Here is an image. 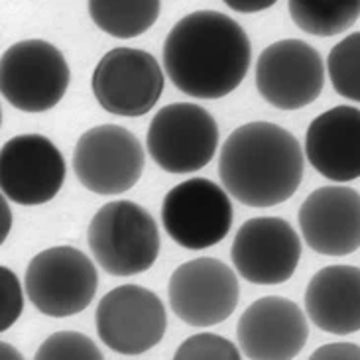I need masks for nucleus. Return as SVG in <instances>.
<instances>
[{"label": "nucleus", "mask_w": 360, "mask_h": 360, "mask_svg": "<svg viewBox=\"0 0 360 360\" xmlns=\"http://www.w3.org/2000/svg\"><path fill=\"white\" fill-rule=\"evenodd\" d=\"M250 39L236 20L217 10L191 12L164 41V69L181 93L223 98L238 87L250 68Z\"/></svg>", "instance_id": "obj_1"}, {"label": "nucleus", "mask_w": 360, "mask_h": 360, "mask_svg": "<svg viewBox=\"0 0 360 360\" xmlns=\"http://www.w3.org/2000/svg\"><path fill=\"white\" fill-rule=\"evenodd\" d=\"M224 189L246 207L288 201L303 179L297 138L272 122H248L226 138L219 158Z\"/></svg>", "instance_id": "obj_2"}, {"label": "nucleus", "mask_w": 360, "mask_h": 360, "mask_svg": "<svg viewBox=\"0 0 360 360\" xmlns=\"http://www.w3.org/2000/svg\"><path fill=\"white\" fill-rule=\"evenodd\" d=\"M87 243L105 272L128 278L154 266L160 254V231L144 207L132 201H110L93 217Z\"/></svg>", "instance_id": "obj_3"}, {"label": "nucleus", "mask_w": 360, "mask_h": 360, "mask_svg": "<svg viewBox=\"0 0 360 360\" xmlns=\"http://www.w3.org/2000/svg\"><path fill=\"white\" fill-rule=\"evenodd\" d=\"M24 285L39 313L61 319L87 309L97 292L98 274L79 248L53 246L32 258Z\"/></svg>", "instance_id": "obj_4"}, {"label": "nucleus", "mask_w": 360, "mask_h": 360, "mask_svg": "<svg viewBox=\"0 0 360 360\" xmlns=\"http://www.w3.org/2000/svg\"><path fill=\"white\" fill-rule=\"evenodd\" d=\"M71 71L63 53L44 39L10 46L0 59V91L12 107L46 112L63 98Z\"/></svg>", "instance_id": "obj_5"}, {"label": "nucleus", "mask_w": 360, "mask_h": 360, "mask_svg": "<svg viewBox=\"0 0 360 360\" xmlns=\"http://www.w3.org/2000/svg\"><path fill=\"white\" fill-rule=\"evenodd\" d=\"M148 154L167 174H193L203 169L217 152L219 127L193 103L167 105L152 118L146 134Z\"/></svg>", "instance_id": "obj_6"}, {"label": "nucleus", "mask_w": 360, "mask_h": 360, "mask_svg": "<svg viewBox=\"0 0 360 360\" xmlns=\"http://www.w3.org/2000/svg\"><path fill=\"white\" fill-rule=\"evenodd\" d=\"M229 195L205 177L176 185L162 203V223L169 238L187 250H203L224 240L233 226Z\"/></svg>", "instance_id": "obj_7"}, {"label": "nucleus", "mask_w": 360, "mask_h": 360, "mask_svg": "<svg viewBox=\"0 0 360 360\" xmlns=\"http://www.w3.org/2000/svg\"><path fill=\"white\" fill-rule=\"evenodd\" d=\"M164 71L144 49L117 48L93 71L91 87L101 108L117 117H144L164 93Z\"/></svg>", "instance_id": "obj_8"}, {"label": "nucleus", "mask_w": 360, "mask_h": 360, "mask_svg": "<svg viewBox=\"0 0 360 360\" xmlns=\"http://www.w3.org/2000/svg\"><path fill=\"white\" fill-rule=\"evenodd\" d=\"M144 150L130 130L101 124L77 140L73 172L81 185L97 195L127 193L144 172Z\"/></svg>", "instance_id": "obj_9"}, {"label": "nucleus", "mask_w": 360, "mask_h": 360, "mask_svg": "<svg viewBox=\"0 0 360 360\" xmlns=\"http://www.w3.org/2000/svg\"><path fill=\"white\" fill-rule=\"evenodd\" d=\"M97 333L110 351L140 356L164 339L166 307L156 293L142 285H118L101 300L95 313Z\"/></svg>", "instance_id": "obj_10"}, {"label": "nucleus", "mask_w": 360, "mask_h": 360, "mask_svg": "<svg viewBox=\"0 0 360 360\" xmlns=\"http://www.w3.org/2000/svg\"><path fill=\"white\" fill-rule=\"evenodd\" d=\"M325 85L319 51L303 39H280L264 49L256 63L260 97L280 110L311 105Z\"/></svg>", "instance_id": "obj_11"}, {"label": "nucleus", "mask_w": 360, "mask_h": 360, "mask_svg": "<svg viewBox=\"0 0 360 360\" xmlns=\"http://www.w3.org/2000/svg\"><path fill=\"white\" fill-rule=\"evenodd\" d=\"M169 307L191 327H213L229 319L238 303V280L221 260L197 258L181 264L169 278Z\"/></svg>", "instance_id": "obj_12"}, {"label": "nucleus", "mask_w": 360, "mask_h": 360, "mask_svg": "<svg viewBox=\"0 0 360 360\" xmlns=\"http://www.w3.org/2000/svg\"><path fill=\"white\" fill-rule=\"evenodd\" d=\"M65 174L61 152L41 134L10 138L0 150V189L14 203H48L59 193Z\"/></svg>", "instance_id": "obj_13"}, {"label": "nucleus", "mask_w": 360, "mask_h": 360, "mask_svg": "<svg viewBox=\"0 0 360 360\" xmlns=\"http://www.w3.org/2000/svg\"><path fill=\"white\" fill-rule=\"evenodd\" d=\"M236 272L246 282L276 285L288 282L302 258V240L280 217H256L238 229L231 248Z\"/></svg>", "instance_id": "obj_14"}, {"label": "nucleus", "mask_w": 360, "mask_h": 360, "mask_svg": "<svg viewBox=\"0 0 360 360\" xmlns=\"http://www.w3.org/2000/svg\"><path fill=\"white\" fill-rule=\"evenodd\" d=\"M307 337L309 325L302 307L280 295L254 302L236 325L240 351L252 360L295 359Z\"/></svg>", "instance_id": "obj_15"}, {"label": "nucleus", "mask_w": 360, "mask_h": 360, "mask_svg": "<svg viewBox=\"0 0 360 360\" xmlns=\"http://www.w3.org/2000/svg\"><path fill=\"white\" fill-rule=\"evenodd\" d=\"M305 244L323 256H347L360 248V193L345 185L315 189L300 209Z\"/></svg>", "instance_id": "obj_16"}, {"label": "nucleus", "mask_w": 360, "mask_h": 360, "mask_svg": "<svg viewBox=\"0 0 360 360\" xmlns=\"http://www.w3.org/2000/svg\"><path fill=\"white\" fill-rule=\"evenodd\" d=\"M305 156L323 177L352 181L360 177V110L335 107L313 120L305 134Z\"/></svg>", "instance_id": "obj_17"}, {"label": "nucleus", "mask_w": 360, "mask_h": 360, "mask_svg": "<svg viewBox=\"0 0 360 360\" xmlns=\"http://www.w3.org/2000/svg\"><path fill=\"white\" fill-rule=\"evenodd\" d=\"M305 311L325 333L360 331V268L337 264L319 270L305 290Z\"/></svg>", "instance_id": "obj_18"}, {"label": "nucleus", "mask_w": 360, "mask_h": 360, "mask_svg": "<svg viewBox=\"0 0 360 360\" xmlns=\"http://www.w3.org/2000/svg\"><path fill=\"white\" fill-rule=\"evenodd\" d=\"M162 0H89V14L105 34L128 39L156 24Z\"/></svg>", "instance_id": "obj_19"}, {"label": "nucleus", "mask_w": 360, "mask_h": 360, "mask_svg": "<svg viewBox=\"0 0 360 360\" xmlns=\"http://www.w3.org/2000/svg\"><path fill=\"white\" fill-rule=\"evenodd\" d=\"M293 24L305 34L331 38L359 20L360 0H288Z\"/></svg>", "instance_id": "obj_20"}, {"label": "nucleus", "mask_w": 360, "mask_h": 360, "mask_svg": "<svg viewBox=\"0 0 360 360\" xmlns=\"http://www.w3.org/2000/svg\"><path fill=\"white\" fill-rule=\"evenodd\" d=\"M327 73L341 97L360 103V32L347 36L331 49Z\"/></svg>", "instance_id": "obj_21"}, {"label": "nucleus", "mask_w": 360, "mask_h": 360, "mask_svg": "<svg viewBox=\"0 0 360 360\" xmlns=\"http://www.w3.org/2000/svg\"><path fill=\"white\" fill-rule=\"evenodd\" d=\"M103 360V352L89 339L77 331L53 333L36 352V360Z\"/></svg>", "instance_id": "obj_22"}, {"label": "nucleus", "mask_w": 360, "mask_h": 360, "mask_svg": "<svg viewBox=\"0 0 360 360\" xmlns=\"http://www.w3.org/2000/svg\"><path fill=\"white\" fill-rule=\"evenodd\" d=\"M176 360H238L240 351L233 342L223 339L221 335L201 333L193 335L177 349L174 354Z\"/></svg>", "instance_id": "obj_23"}, {"label": "nucleus", "mask_w": 360, "mask_h": 360, "mask_svg": "<svg viewBox=\"0 0 360 360\" xmlns=\"http://www.w3.org/2000/svg\"><path fill=\"white\" fill-rule=\"evenodd\" d=\"M0 282H2V313H0V329H10L22 313L24 300L18 278L8 268H0Z\"/></svg>", "instance_id": "obj_24"}, {"label": "nucleus", "mask_w": 360, "mask_h": 360, "mask_svg": "<svg viewBox=\"0 0 360 360\" xmlns=\"http://www.w3.org/2000/svg\"><path fill=\"white\" fill-rule=\"evenodd\" d=\"M319 359H360V347L359 345H351V342H333V345H325V347L317 349V351L311 354V360Z\"/></svg>", "instance_id": "obj_25"}, {"label": "nucleus", "mask_w": 360, "mask_h": 360, "mask_svg": "<svg viewBox=\"0 0 360 360\" xmlns=\"http://www.w3.org/2000/svg\"><path fill=\"white\" fill-rule=\"evenodd\" d=\"M229 8L243 12V14H252V12H262V10L272 8L278 0H223Z\"/></svg>", "instance_id": "obj_26"}]
</instances>
